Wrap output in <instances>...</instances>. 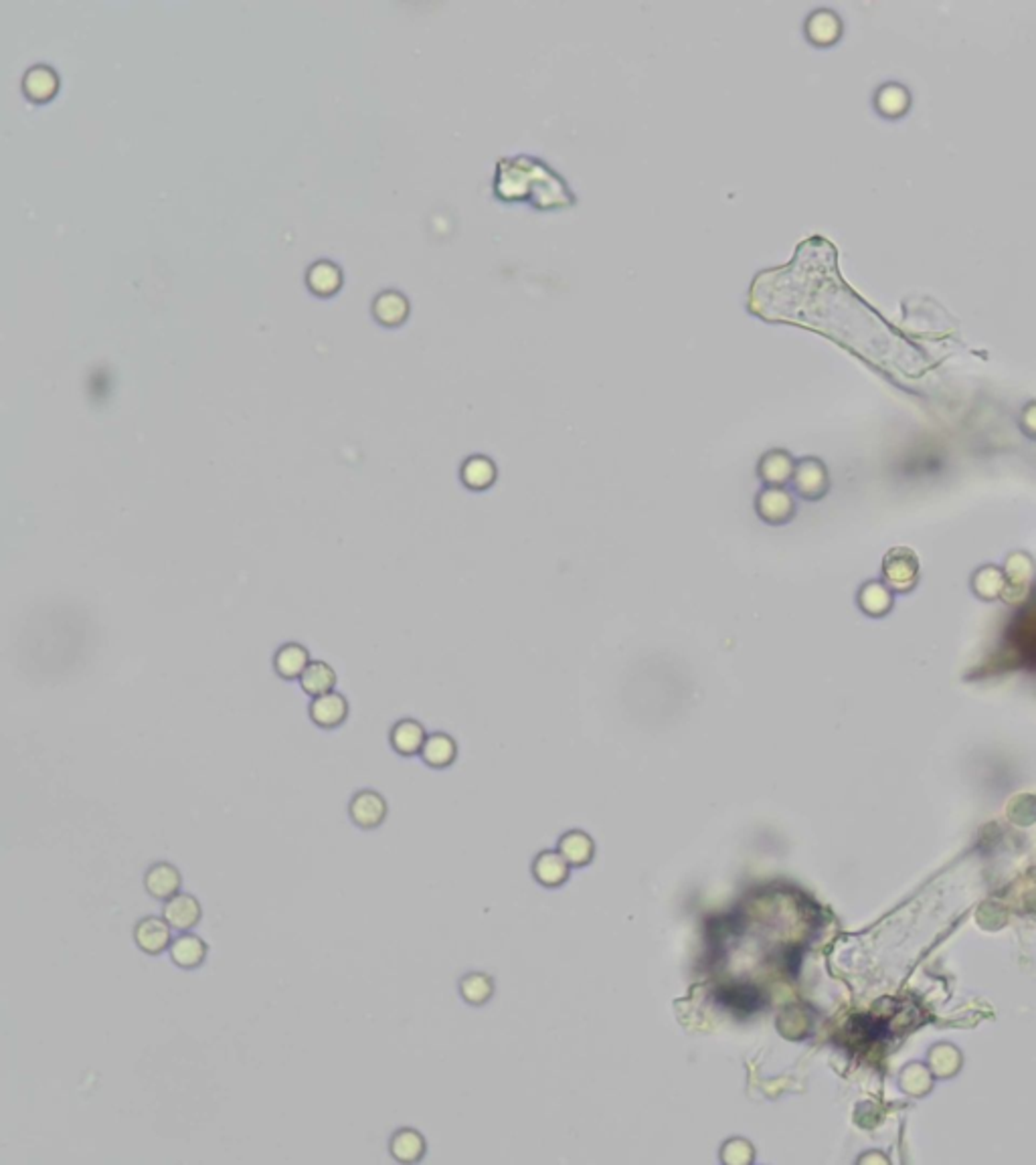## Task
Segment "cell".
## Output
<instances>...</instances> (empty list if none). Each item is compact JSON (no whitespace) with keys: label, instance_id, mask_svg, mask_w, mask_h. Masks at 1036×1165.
<instances>
[{"label":"cell","instance_id":"19","mask_svg":"<svg viewBox=\"0 0 1036 1165\" xmlns=\"http://www.w3.org/2000/svg\"><path fill=\"white\" fill-rule=\"evenodd\" d=\"M460 996L470 1006H484L494 996V981L490 979V975L474 971V974H468L460 979Z\"/></svg>","mask_w":1036,"mask_h":1165},{"label":"cell","instance_id":"4","mask_svg":"<svg viewBox=\"0 0 1036 1165\" xmlns=\"http://www.w3.org/2000/svg\"><path fill=\"white\" fill-rule=\"evenodd\" d=\"M349 812L351 820L363 827V830H374L387 817V802H385L381 793L364 790L352 797Z\"/></svg>","mask_w":1036,"mask_h":1165},{"label":"cell","instance_id":"7","mask_svg":"<svg viewBox=\"0 0 1036 1165\" xmlns=\"http://www.w3.org/2000/svg\"><path fill=\"white\" fill-rule=\"evenodd\" d=\"M180 884H182V878H180L178 868L168 862L152 864L144 874L146 893L152 898H158V901H168V898L178 894Z\"/></svg>","mask_w":1036,"mask_h":1165},{"label":"cell","instance_id":"1","mask_svg":"<svg viewBox=\"0 0 1036 1165\" xmlns=\"http://www.w3.org/2000/svg\"><path fill=\"white\" fill-rule=\"evenodd\" d=\"M755 513L765 525H788L796 514V502L784 486H764L755 498Z\"/></svg>","mask_w":1036,"mask_h":1165},{"label":"cell","instance_id":"5","mask_svg":"<svg viewBox=\"0 0 1036 1165\" xmlns=\"http://www.w3.org/2000/svg\"><path fill=\"white\" fill-rule=\"evenodd\" d=\"M796 469V459L786 449H769L761 456L757 464V476L765 486H786L791 482Z\"/></svg>","mask_w":1036,"mask_h":1165},{"label":"cell","instance_id":"10","mask_svg":"<svg viewBox=\"0 0 1036 1165\" xmlns=\"http://www.w3.org/2000/svg\"><path fill=\"white\" fill-rule=\"evenodd\" d=\"M170 959L180 969H197L207 959V943L195 933L185 931L170 943Z\"/></svg>","mask_w":1036,"mask_h":1165},{"label":"cell","instance_id":"6","mask_svg":"<svg viewBox=\"0 0 1036 1165\" xmlns=\"http://www.w3.org/2000/svg\"><path fill=\"white\" fill-rule=\"evenodd\" d=\"M162 917L167 918L172 929L185 933V931H190L195 925H199L202 917V908L192 894L178 893L172 898H168V901H165V906H162Z\"/></svg>","mask_w":1036,"mask_h":1165},{"label":"cell","instance_id":"16","mask_svg":"<svg viewBox=\"0 0 1036 1165\" xmlns=\"http://www.w3.org/2000/svg\"><path fill=\"white\" fill-rule=\"evenodd\" d=\"M462 482L470 490H486L496 482V464L486 456H470L462 466Z\"/></svg>","mask_w":1036,"mask_h":1165},{"label":"cell","instance_id":"21","mask_svg":"<svg viewBox=\"0 0 1036 1165\" xmlns=\"http://www.w3.org/2000/svg\"><path fill=\"white\" fill-rule=\"evenodd\" d=\"M308 283L312 285L314 292L330 294L339 288L340 271L337 270V265H332L328 261H318V263H314L308 271Z\"/></svg>","mask_w":1036,"mask_h":1165},{"label":"cell","instance_id":"3","mask_svg":"<svg viewBox=\"0 0 1036 1165\" xmlns=\"http://www.w3.org/2000/svg\"><path fill=\"white\" fill-rule=\"evenodd\" d=\"M134 941L142 953L160 955L170 949L172 927L165 917H144L134 927Z\"/></svg>","mask_w":1036,"mask_h":1165},{"label":"cell","instance_id":"2","mask_svg":"<svg viewBox=\"0 0 1036 1165\" xmlns=\"http://www.w3.org/2000/svg\"><path fill=\"white\" fill-rule=\"evenodd\" d=\"M791 484H794V490L800 498L810 500V502L820 500L828 492V474L824 464L816 457L798 459Z\"/></svg>","mask_w":1036,"mask_h":1165},{"label":"cell","instance_id":"11","mask_svg":"<svg viewBox=\"0 0 1036 1165\" xmlns=\"http://www.w3.org/2000/svg\"><path fill=\"white\" fill-rule=\"evenodd\" d=\"M557 850L563 854V858L569 864L575 866V868H581V866H587L589 862L593 860L595 842H593V837L589 836V834H585L581 830H571V832H567V834H563L561 837H558Z\"/></svg>","mask_w":1036,"mask_h":1165},{"label":"cell","instance_id":"8","mask_svg":"<svg viewBox=\"0 0 1036 1165\" xmlns=\"http://www.w3.org/2000/svg\"><path fill=\"white\" fill-rule=\"evenodd\" d=\"M571 864H569L558 850L541 852L533 862L535 881L545 888H558L567 882Z\"/></svg>","mask_w":1036,"mask_h":1165},{"label":"cell","instance_id":"22","mask_svg":"<svg viewBox=\"0 0 1036 1165\" xmlns=\"http://www.w3.org/2000/svg\"><path fill=\"white\" fill-rule=\"evenodd\" d=\"M755 1159V1148L743 1137H731L720 1148V1161L727 1165H749Z\"/></svg>","mask_w":1036,"mask_h":1165},{"label":"cell","instance_id":"23","mask_svg":"<svg viewBox=\"0 0 1036 1165\" xmlns=\"http://www.w3.org/2000/svg\"><path fill=\"white\" fill-rule=\"evenodd\" d=\"M55 87H57V77L53 75V71L45 67H37L33 71H29V75L25 79L27 94L33 96L35 99H45L49 96H53Z\"/></svg>","mask_w":1036,"mask_h":1165},{"label":"cell","instance_id":"13","mask_svg":"<svg viewBox=\"0 0 1036 1165\" xmlns=\"http://www.w3.org/2000/svg\"><path fill=\"white\" fill-rule=\"evenodd\" d=\"M389 1153L399 1163H418L425 1156V1139L415 1129H399L389 1139Z\"/></svg>","mask_w":1036,"mask_h":1165},{"label":"cell","instance_id":"15","mask_svg":"<svg viewBox=\"0 0 1036 1165\" xmlns=\"http://www.w3.org/2000/svg\"><path fill=\"white\" fill-rule=\"evenodd\" d=\"M420 755L425 765H430V767L433 769H443V767H450V765L455 761L458 747H455V741L450 737V734L435 732L425 739V744Z\"/></svg>","mask_w":1036,"mask_h":1165},{"label":"cell","instance_id":"17","mask_svg":"<svg viewBox=\"0 0 1036 1165\" xmlns=\"http://www.w3.org/2000/svg\"><path fill=\"white\" fill-rule=\"evenodd\" d=\"M300 684L304 692L317 698L322 697V694L332 692L334 684H337V674H334L328 663L314 662L300 676Z\"/></svg>","mask_w":1036,"mask_h":1165},{"label":"cell","instance_id":"20","mask_svg":"<svg viewBox=\"0 0 1036 1165\" xmlns=\"http://www.w3.org/2000/svg\"><path fill=\"white\" fill-rule=\"evenodd\" d=\"M408 300L397 292H385L374 302V314L385 324H399L408 316Z\"/></svg>","mask_w":1036,"mask_h":1165},{"label":"cell","instance_id":"12","mask_svg":"<svg viewBox=\"0 0 1036 1165\" xmlns=\"http://www.w3.org/2000/svg\"><path fill=\"white\" fill-rule=\"evenodd\" d=\"M840 18L836 17V13H832L828 8H820L814 10L806 20V37L812 40L814 45L826 47L832 45L835 40L840 37Z\"/></svg>","mask_w":1036,"mask_h":1165},{"label":"cell","instance_id":"14","mask_svg":"<svg viewBox=\"0 0 1036 1165\" xmlns=\"http://www.w3.org/2000/svg\"><path fill=\"white\" fill-rule=\"evenodd\" d=\"M425 739L428 737H425V731L421 724L411 719L399 721L391 731L393 749L399 755H403V757H413V755L421 753Z\"/></svg>","mask_w":1036,"mask_h":1165},{"label":"cell","instance_id":"18","mask_svg":"<svg viewBox=\"0 0 1036 1165\" xmlns=\"http://www.w3.org/2000/svg\"><path fill=\"white\" fill-rule=\"evenodd\" d=\"M310 666L308 660V652L304 650L298 643H290V646H283L278 653H276V672L283 680H296L300 678L306 668Z\"/></svg>","mask_w":1036,"mask_h":1165},{"label":"cell","instance_id":"9","mask_svg":"<svg viewBox=\"0 0 1036 1165\" xmlns=\"http://www.w3.org/2000/svg\"><path fill=\"white\" fill-rule=\"evenodd\" d=\"M349 717V702L337 692L322 694L314 698L310 704V719L320 729H334L347 721Z\"/></svg>","mask_w":1036,"mask_h":1165}]
</instances>
